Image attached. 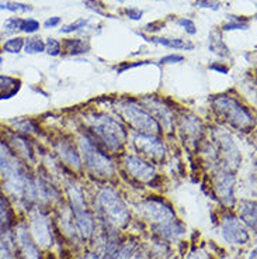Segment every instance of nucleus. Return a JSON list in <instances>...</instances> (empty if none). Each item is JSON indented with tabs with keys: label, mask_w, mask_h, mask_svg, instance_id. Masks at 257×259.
I'll use <instances>...</instances> for the list:
<instances>
[{
	"label": "nucleus",
	"mask_w": 257,
	"mask_h": 259,
	"mask_svg": "<svg viewBox=\"0 0 257 259\" xmlns=\"http://www.w3.org/2000/svg\"><path fill=\"white\" fill-rule=\"evenodd\" d=\"M20 23H21V19H17V17L9 19L5 21V28H7L9 31H17L20 30Z\"/></svg>",
	"instance_id": "obj_34"
},
{
	"label": "nucleus",
	"mask_w": 257,
	"mask_h": 259,
	"mask_svg": "<svg viewBox=\"0 0 257 259\" xmlns=\"http://www.w3.org/2000/svg\"><path fill=\"white\" fill-rule=\"evenodd\" d=\"M233 186H235V178L232 174H219L215 182V189L219 199L225 203L226 206L233 204Z\"/></svg>",
	"instance_id": "obj_13"
},
{
	"label": "nucleus",
	"mask_w": 257,
	"mask_h": 259,
	"mask_svg": "<svg viewBox=\"0 0 257 259\" xmlns=\"http://www.w3.org/2000/svg\"><path fill=\"white\" fill-rule=\"evenodd\" d=\"M0 176L5 181L9 193L13 194L14 197L35 200L34 182L30 179L19 156L5 143H0Z\"/></svg>",
	"instance_id": "obj_1"
},
{
	"label": "nucleus",
	"mask_w": 257,
	"mask_h": 259,
	"mask_svg": "<svg viewBox=\"0 0 257 259\" xmlns=\"http://www.w3.org/2000/svg\"><path fill=\"white\" fill-rule=\"evenodd\" d=\"M98 204L110 223L124 227L129 221V211L120 194L113 189H103L98 194Z\"/></svg>",
	"instance_id": "obj_4"
},
{
	"label": "nucleus",
	"mask_w": 257,
	"mask_h": 259,
	"mask_svg": "<svg viewBox=\"0 0 257 259\" xmlns=\"http://www.w3.org/2000/svg\"><path fill=\"white\" fill-rule=\"evenodd\" d=\"M218 145L222 155L225 156L226 161L229 162V165H233V168H236L240 161V155L236 148V145L233 144L232 138L226 133H221L218 136Z\"/></svg>",
	"instance_id": "obj_14"
},
{
	"label": "nucleus",
	"mask_w": 257,
	"mask_h": 259,
	"mask_svg": "<svg viewBox=\"0 0 257 259\" xmlns=\"http://www.w3.org/2000/svg\"><path fill=\"white\" fill-rule=\"evenodd\" d=\"M239 213L244 224L250 227L253 231H256V203L249 200L240 201Z\"/></svg>",
	"instance_id": "obj_19"
},
{
	"label": "nucleus",
	"mask_w": 257,
	"mask_h": 259,
	"mask_svg": "<svg viewBox=\"0 0 257 259\" xmlns=\"http://www.w3.org/2000/svg\"><path fill=\"white\" fill-rule=\"evenodd\" d=\"M45 50H46V52L49 54V55H52V57H58L59 54H61L62 47H61V44H59L57 39L49 38L48 41H46Z\"/></svg>",
	"instance_id": "obj_31"
},
{
	"label": "nucleus",
	"mask_w": 257,
	"mask_h": 259,
	"mask_svg": "<svg viewBox=\"0 0 257 259\" xmlns=\"http://www.w3.org/2000/svg\"><path fill=\"white\" fill-rule=\"evenodd\" d=\"M61 23V17H51V19H48L44 23V27L45 28H52V27H57Z\"/></svg>",
	"instance_id": "obj_39"
},
{
	"label": "nucleus",
	"mask_w": 257,
	"mask_h": 259,
	"mask_svg": "<svg viewBox=\"0 0 257 259\" xmlns=\"http://www.w3.org/2000/svg\"><path fill=\"white\" fill-rule=\"evenodd\" d=\"M23 47H24V39L21 37H16V38L7 39L3 46V50L9 54H19L23 50Z\"/></svg>",
	"instance_id": "obj_28"
},
{
	"label": "nucleus",
	"mask_w": 257,
	"mask_h": 259,
	"mask_svg": "<svg viewBox=\"0 0 257 259\" xmlns=\"http://www.w3.org/2000/svg\"><path fill=\"white\" fill-rule=\"evenodd\" d=\"M125 13L128 14L129 19L132 20H139L142 17V12L139 9H135V7H131V9H127Z\"/></svg>",
	"instance_id": "obj_37"
},
{
	"label": "nucleus",
	"mask_w": 257,
	"mask_h": 259,
	"mask_svg": "<svg viewBox=\"0 0 257 259\" xmlns=\"http://www.w3.org/2000/svg\"><path fill=\"white\" fill-rule=\"evenodd\" d=\"M145 64H149V61L136 62V64H125V65H122L121 68L118 69V72H120V73H122L124 71H128V69H132V68H136V66H142V65H145Z\"/></svg>",
	"instance_id": "obj_38"
},
{
	"label": "nucleus",
	"mask_w": 257,
	"mask_h": 259,
	"mask_svg": "<svg viewBox=\"0 0 257 259\" xmlns=\"http://www.w3.org/2000/svg\"><path fill=\"white\" fill-rule=\"evenodd\" d=\"M0 10H7V12H13V13H17V12H31L32 7L28 6V5H23V3H16V2H0Z\"/></svg>",
	"instance_id": "obj_27"
},
{
	"label": "nucleus",
	"mask_w": 257,
	"mask_h": 259,
	"mask_svg": "<svg viewBox=\"0 0 257 259\" xmlns=\"http://www.w3.org/2000/svg\"><path fill=\"white\" fill-rule=\"evenodd\" d=\"M146 41L155 42V44H161V46L167 47V48H176V50H193L194 48L193 42L180 38H156V37H152V38H146Z\"/></svg>",
	"instance_id": "obj_21"
},
{
	"label": "nucleus",
	"mask_w": 257,
	"mask_h": 259,
	"mask_svg": "<svg viewBox=\"0 0 257 259\" xmlns=\"http://www.w3.org/2000/svg\"><path fill=\"white\" fill-rule=\"evenodd\" d=\"M177 24L183 27L188 34H195V32H197V28H195V24H194L193 20L180 19L179 21H177Z\"/></svg>",
	"instance_id": "obj_33"
},
{
	"label": "nucleus",
	"mask_w": 257,
	"mask_h": 259,
	"mask_svg": "<svg viewBox=\"0 0 257 259\" xmlns=\"http://www.w3.org/2000/svg\"><path fill=\"white\" fill-rule=\"evenodd\" d=\"M84 121L109 149L121 148L127 140V133L121 124L110 117L103 114H89L84 117Z\"/></svg>",
	"instance_id": "obj_2"
},
{
	"label": "nucleus",
	"mask_w": 257,
	"mask_h": 259,
	"mask_svg": "<svg viewBox=\"0 0 257 259\" xmlns=\"http://www.w3.org/2000/svg\"><path fill=\"white\" fill-rule=\"evenodd\" d=\"M73 213H75L77 230L80 231V234L83 235L84 238H89L91 234H93V231H94V221H93L91 214L89 213L87 208L77 210V211H73Z\"/></svg>",
	"instance_id": "obj_15"
},
{
	"label": "nucleus",
	"mask_w": 257,
	"mask_h": 259,
	"mask_svg": "<svg viewBox=\"0 0 257 259\" xmlns=\"http://www.w3.org/2000/svg\"><path fill=\"white\" fill-rule=\"evenodd\" d=\"M222 237L229 244L242 245L249 241V234L244 230L242 223L233 215H226L222 221Z\"/></svg>",
	"instance_id": "obj_9"
},
{
	"label": "nucleus",
	"mask_w": 257,
	"mask_h": 259,
	"mask_svg": "<svg viewBox=\"0 0 257 259\" xmlns=\"http://www.w3.org/2000/svg\"><path fill=\"white\" fill-rule=\"evenodd\" d=\"M249 259H256V249H253V251H251Z\"/></svg>",
	"instance_id": "obj_42"
},
{
	"label": "nucleus",
	"mask_w": 257,
	"mask_h": 259,
	"mask_svg": "<svg viewBox=\"0 0 257 259\" xmlns=\"http://www.w3.org/2000/svg\"><path fill=\"white\" fill-rule=\"evenodd\" d=\"M80 151L86 162V166L90 169L91 172L101 178H110L114 175V165L110 158L100 152L87 138L80 140Z\"/></svg>",
	"instance_id": "obj_5"
},
{
	"label": "nucleus",
	"mask_w": 257,
	"mask_h": 259,
	"mask_svg": "<svg viewBox=\"0 0 257 259\" xmlns=\"http://www.w3.org/2000/svg\"><path fill=\"white\" fill-rule=\"evenodd\" d=\"M24 47H26L27 54H38V52L45 51V42L38 37H32V38L27 39L24 42Z\"/></svg>",
	"instance_id": "obj_26"
},
{
	"label": "nucleus",
	"mask_w": 257,
	"mask_h": 259,
	"mask_svg": "<svg viewBox=\"0 0 257 259\" xmlns=\"http://www.w3.org/2000/svg\"><path fill=\"white\" fill-rule=\"evenodd\" d=\"M136 244L135 242H127L120 248L111 242V245L107 248V253H106V258L104 259H131V256L135 252Z\"/></svg>",
	"instance_id": "obj_17"
},
{
	"label": "nucleus",
	"mask_w": 257,
	"mask_h": 259,
	"mask_svg": "<svg viewBox=\"0 0 257 259\" xmlns=\"http://www.w3.org/2000/svg\"><path fill=\"white\" fill-rule=\"evenodd\" d=\"M156 233H159L162 237H166V238H176V237H179L184 233V227L173 219L167 223L159 224L156 227Z\"/></svg>",
	"instance_id": "obj_20"
},
{
	"label": "nucleus",
	"mask_w": 257,
	"mask_h": 259,
	"mask_svg": "<svg viewBox=\"0 0 257 259\" xmlns=\"http://www.w3.org/2000/svg\"><path fill=\"white\" fill-rule=\"evenodd\" d=\"M124 163H125V168L128 169L129 174L136 178L138 181L152 183V181L156 178L153 166L146 163L145 161H142L138 156H127Z\"/></svg>",
	"instance_id": "obj_10"
},
{
	"label": "nucleus",
	"mask_w": 257,
	"mask_h": 259,
	"mask_svg": "<svg viewBox=\"0 0 257 259\" xmlns=\"http://www.w3.org/2000/svg\"><path fill=\"white\" fill-rule=\"evenodd\" d=\"M86 24H87V20L79 19V20H76L75 23H72V24H69V26L64 27V28L61 30V32H65V34H69V32L77 31L79 28H83V27L86 26Z\"/></svg>",
	"instance_id": "obj_32"
},
{
	"label": "nucleus",
	"mask_w": 257,
	"mask_h": 259,
	"mask_svg": "<svg viewBox=\"0 0 257 259\" xmlns=\"http://www.w3.org/2000/svg\"><path fill=\"white\" fill-rule=\"evenodd\" d=\"M20 88H21V82L19 79L0 75V100L10 99L14 95H17Z\"/></svg>",
	"instance_id": "obj_18"
},
{
	"label": "nucleus",
	"mask_w": 257,
	"mask_h": 259,
	"mask_svg": "<svg viewBox=\"0 0 257 259\" xmlns=\"http://www.w3.org/2000/svg\"><path fill=\"white\" fill-rule=\"evenodd\" d=\"M65 51H68V54L71 55H77V54H83V52H87V50L90 48L89 47V42L87 41H83V39L79 38H68L65 41Z\"/></svg>",
	"instance_id": "obj_23"
},
{
	"label": "nucleus",
	"mask_w": 257,
	"mask_h": 259,
	"mask_svg": "<svg viewBox=\"0 0 257 259\" xmlns=\"http://www.w3.org/2000/svg\"><path fill=\"white\" fill-rule=\"evenodd\" d=\"M211 69H212V71L221 72V73H228V68H226V66H224V65H221V64L211 65Z\"/></svg>",
	"instance_id": "obj_40"
},
{
	"label": "nucleus",
	"mask_w": 257,
	"mask_h": 259,
	"mask_svg": "<svg viewBox=\"0 0 257 259\" xmlns=\"http://www.w3.org/2000/svg\"><path fill=\"white\" fill-rule=\"evenodd\" d=\"M57 151H58L59 156H61L69 166H72V168L75 169H79L82 166L80 156H79V154L75 151V148L72 147L71 144L64 143V141H62V143H59L58 145H57Z\"/></svg>",
	"instance_id": "obj_16"
},
{
	"label": "nucleus",
	"mask_w": 257,
	"mask_h": 259,
	"mask_svg": "<svg viewBox=\"0 0 257 259\" xmlns=\"http://www.w3.org/2000/svg\"><path fill=\"white\" fill-rule=\"evenodd\" d=\"M84 259H100V256H98L97 253H90L89 256H86Z\"/></svg>",
	"instance_id": "obj_41"
},
{
	"label": "nucleus",
	"mask_w": 257,
	"mask_h": 259,
	"mask_svg": "<svg viewBox=\"0 0 257 259\" xmlns=\"http://www.w3.org/2000/svg\"><path fill=\"white\" fill-rule=\"evenodd\" d=\"M247 24H243L240 21H233V23H228L224 26V30L225 31H229V30H246L247 28Z\"/></svg>",
	"instance_id": "obj_35"
},
{
	"label": "nucleus",
	"mask_w": 257,
	"mask_h": 259,
	"mask_svg": "<svg viewBox=\"0 0 257 259\" xmlns=\"http://www.w3.org/2000/svg\"><path fill=\"white\" fill-rule=\"evenodd\" d=\"M10 145L13 147V152L19 154V155H23L26 159H30L32 161V149L31 145L28 144L24 137L20 136H13L10 138Z\"/></svg>",
	"instance_id": "obj_22"
},
{
	"label": "nucleus",
	"mask_w": 257,
	"mask_h": 259,
	"mask_svg": "<svg viewBox=\"0 0 257 259\" xmlns=\"http://www.w3.org/2000/svg\"><path fill=\"white\" fill-rule=\"evenodd\" d=\"M141 213L149 221L159 223V224L167 223L174 219V211L172 210V207L165 201L158 200V199H149L145 203H142Z\"/></svg>",
	"instance_id": "obj_7"
},
{
	"label": "nucleus",
	"mask_w": 257,
	"mask_h": 259,
	"mask_svg": "<svg viewBox=\"0 0 257 259\" xmlns=\"http://www.w3.org/2000/svg\"><path fill=\"white\" fill-rule=\"evenodd\" d=\"M16 128L19 130V131H23V133H35L37 131V125L32 123L31 120H19V121H16Z\"/></svg>",
	"instance_id": "obj_30"
},
{
	"label": "nucleus",
	"mask_w": 257,
	"mask_h": 259,
	"mask_svg": "<svg viewBox=\"0 0 257 259\" xmlns=\"http://www.w3.org/2000/svg\"><path fill=\"white\" fill-rule=\"evenodd\" d=\"M39 28V23L37 20L34 19H21V23H20V30L24 32H35Z\"/></svg>",
	"instance_id": "obj_29"
},
{
	"label": "nucleus",
	"mask_w": 257,
	"mask_h": 259,
	"mask_svg": "<svg viewBox=\"0 0 257 259\" xmlns=\"http://www.w3.org/2000/svg\"><path fill=\"white\" fill-rule=\"evenodd\" d=\"M184 59L183 55H167L165 58L161 59V64H177Z\"/></svg>",
	"instance_id": "obj_36"
},
{
	"label": "nucleus",
	"mask_w": 257,
	"mask_h": 259,
	"mask_svg": "<svg viewBox=\"0 0 257 259\" xmlns=\"http://www.w3.org/2000/svg\"><path fill=\"white\" fill-rule=\"evenodd\" d=\"M10 224H12V210L9 207L6 199L0 196V233L6 231Z\"/></svg>",
	"instance_id": "obj_24"
},
{
	"label": "nucleus",
	"mask_w": 257,
	"mask_h": 259,
	"mask_svg": "<svg viewBox=\"0 0 257 259\" xmlns=\"http://www.w3.org/2000/svg\"><path fill=\"white\" fill-rule=\"evenodd\" d=\"M134 144L138 151L152 158L155 161H162L166 156V147L159 138L149 134H139L135 137Z\"/></svg>",
	"instance_id": "obj_8"
},
{
	"label": "nucleus",
	"mask_w": 257,
	"mask_h": 259,
	"mask_svg": "<svg viewBox=\"0 0 257 259\" xmlns=\"http://www.w3.org/2000/svg\"><path fill=\"white\" fill-rule=\"evenodd\" d=\"M122 116L127 118L134 128L141 131V134H149V136H156L161 133V125L155 120L153 117L139 107L135 103H124L121 104Z\"/></svg>",
	"instance_id": "obj_6"
},
{
	"label": "nucleus",
	"mask_w": 257,
	"mask_h": 259,
	"mask_svg": "<svg viewBox=\"0 0 257 259\" xmlns=\"http://www.w3.org/2000/svg\"><path fill=\"white\" fill-rule=\"evenodd\" d=\"M214 109L226 121L240 130H249L254 125L250 113L244 109L238 100L228 96H219L214 100Z\"/></svg>",
	"instance_id": "obj_3"
},
{
	"label": "nucleus",
	"mask_w": 257,
	"mask_h": 259,
	"mask_svg": "<svg viewBox=\"0 0 257 259\" xmlns=\"http://www.w3.org/2000/svg\"><path fill=\"white\" fill-rule=\"evenodd\" d=\"M17 244H19L20 252H21V259H41L38 246L31 240L24 227H20L17 231Z\"/></svg>",
	"instance_id": "obj_11"
},
{
	"label": "nucleus",
	"mask_w": 257,
	"mask_h": 259,
	"mask_svg": "<svg viewBox=\"0 0 257 259\" xmlns=\"http://www.w3.org/2000/svg\"><path fill=\"white\" fill-rule=\"evenodd\" d=\"M31 233L35 242L41 246H49L52 244V235L48 221L42 215L34 217L31 221Z\"/></svg>",
	"instance_id": "obj_12"
},
{
	"label": "nucleus",
	"mask_w": 257,
	"mask_h": 259,
	"mask_svg": "<svg viewBox=\"0 0 257 259\" xmlns=\"http://www.w3.org/2000/svg\"><path fill=\"white\" fill-rule=\"evenodd\" d=\"M210 50L221 55V57H228L229 55L228 47L222 42V38H221V35L217 31L211 32V35H210Z\"/></svg>",
	"instance_id": "obj_25"
}]
</instances>
